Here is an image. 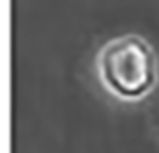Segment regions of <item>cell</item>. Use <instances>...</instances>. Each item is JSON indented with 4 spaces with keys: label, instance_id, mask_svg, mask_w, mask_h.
Returning a JSON list of instances; mask_svg holds the SVG:
<instances>
[{
    "label": "cell",
    "instance_id": "1",
    "mask_svg": "<svg viewBox=\"0 0 159 153\" xmlns=\"http://www.w3.org/2000/svg\"><path fill=\"white\" fill-rule=\"evenodd\" d=\"M98 71L109 90L123 98H140L155 84L157 57L142 37L125 34L102 46Z\"/></svg>",
    "mask_w": 159,
    "mask_h": 153
}]
</instances>
